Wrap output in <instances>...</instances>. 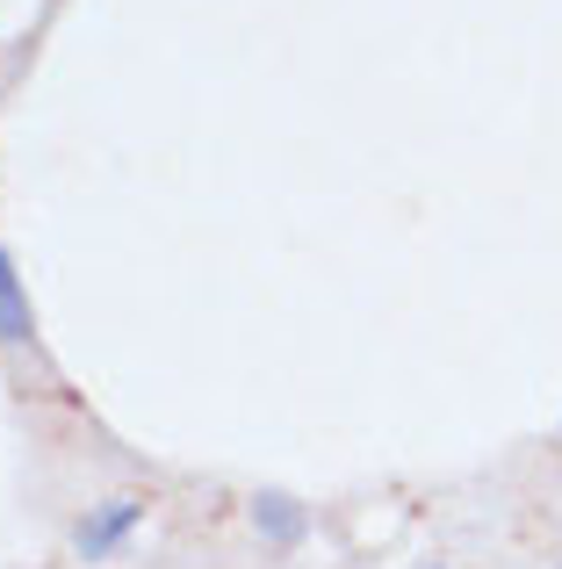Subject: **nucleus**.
I'll return each mask as SVG.
<instances>
[{
    "label": "nucleus",
    "instance_id": "obj_1",
    "mask_svg": "<svg viewBox=\"0 0 562 569\" xmlns=\"http://www.w3.org/2000/svg\"><path fill=\"white\" fill-rule=\"evenodd\" d=\"M138 519H144V505H138V498H101L94 512L72 527V548H80L87 562H101L109 548H123V541H130V527H138Z\"/></svg>",
    "mask_w": 562,
    "mask_h": 569
},
{
    "label": "nucleus",
    "instance_id": "obj_2",
    "mask_svg": "<svg viewBox=\"0 0 562 569\" xmlns=\"http://www.w3.org/2000/svg\"><path fill=\"white\" fill-rule=\"evenodd\" d=\"M253 533L274 541V548H295L310 533V512L289 498V490H260V498H253Z\"/></svg>",
    "mask_w": 562,
    "mask_h": 569
},
{
    "label": "nucleus",
    "instance_id": "obj_3",
    "mask_svg": "<svg viewBox=\"0 0 562 569\" xmlns=\"http://www.w3.org/2000/svg\"><path fill=\"white\" fill-rule=\"evenodd\" d=\"M29 296H22V281H14V260H8V246H0V347H29Z\"/></svg>",
    "mask_w": 562,
    "mask_h": 569
}]
</instances>
